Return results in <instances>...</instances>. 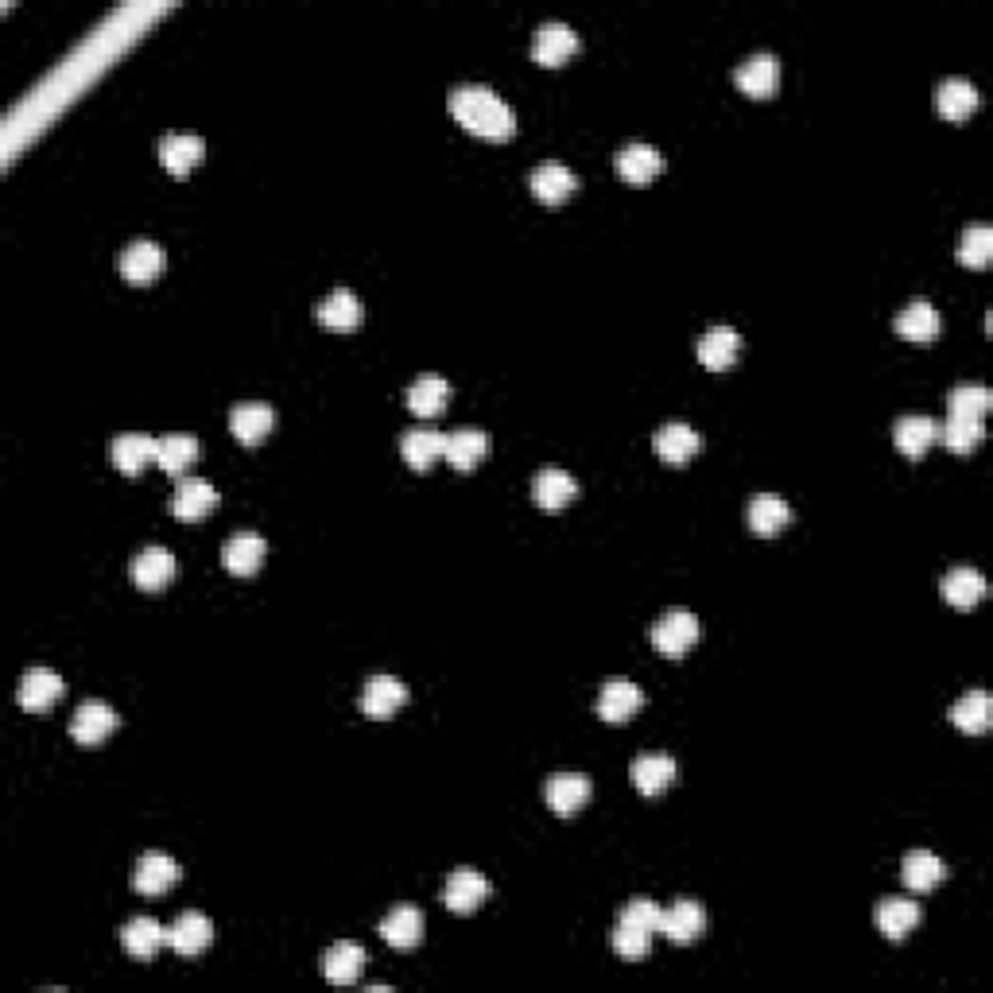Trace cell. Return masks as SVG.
<instances>
[{"label":"cell","instance_id":"6da1fadb","mask_svg":"<svg viewBox=\"0 0 993 993\" xmlns=\"http://www.w3.org/2000/svg\"><path fill=\"white\" fill-rule=\"evenodd\" d=\"M451 113L466 133L485 136V140H509L517 133V113L493 86L466 82L451 89Z\"/></svg>","mask_w":993,"mask_h":993},{"label":"cell","instance_id":"7a4b0ae2","mask_svg":"<svg viewBox=\"0 0 993 993\" xmlns=\"http://www.w3.org/2000/svg\"><path fill=\"white\" fill-rule=\"evenodd\" d=\"M695 641H699V617L691 610H668L652 625V644L672 659L687 656L695 648Z\"/></svg>","mask_w":993,"mask_h":993},{"label":"cell","instance_id":"3957f363","mask_svg":"<svg viewBox=\"0 0 993 993\" xmlns=\"http://www.w3.org/2000/svg\"><path fill=\"white\" fill-rule=\"evenodd\" d=\"M574 51H579V35H574L571 24H563V20H548V24L536 28L532 59L540 66H563Z\"/></svg>","mask_w":993,"mask_h":993},{"label":"cell","instance_id":"277c9868","mask_svg":"<svg viewBox=\"0 0 993 993\" xmlns=\"http://www.w3.org/2000/svg\"><path fill=\"white\" fill-rule=\"evenodd\" d=\"M163 245L159 241H148V237H136L125 245V253H120V276L128 279V284H151V279L163 272Z\"/></svg>","mask_w":993,"mask_h":993},{"label":"cell","instance_id":"5b68a950","mask_svg":"<svg viewBox=\"0 0 993 993\" xmlns=\"http://www.w3.org/2000/svg\"><path fill=\"white\" fill-rule=\"evenodd\" d=\"M183 877V869H179V862L171 858V854L163 851H148L140 862H136L133 869V885L136 892H148V897H159V892H168L171 885Z\"/></svg>","mask_w":993,"mask_h":993},{"label":"cell","instance_id":"8992f818","mask_svg":"<svg viewBox=\"0 0 993 993\" xmlns=\"http://www.w3.org/2000/svg\"><path fill=\"white\" fill-rule=\"evenodd\" d=\"M659 931H664L672 943H695V939L707 931V912H703L699 900L679 897L676 905L659 912Z\"/></svg>","mask_w":993,"mask_h":993},{"label":"cell","instance_id":"52a82bcc","mask_svg":"<svg viewBox=\"0 0 993 993\" xmlns=\"http://www.w3.org/2000/svg\"><path fill=\"white\" fill-rule=\"evenodd\" d=\"M113 730H117V710L102 699H86L71 718V738L82 741V746H97V741H105Z\"/></svg>","mask_w":993,"mask_h":993},{"label":"cell","instance_id":"ba28073f","mask_svg":"<svg viewBox=\"0 0 993 993\" xmlns=\"http://www.w3.org/2000/svg\"><path fill=\"white\" fill-rule=\"evenodd\" d=\"M644 695L641 687L633 684V679L625 676H613L602 684V695H598V715L605 718V722H628V718L641 710Z\"/></svg>","mask_w":993,"mask_h":993},{"label":"cell","instance_id":"9c48e42d","mask_svg":"<svg viewBox=\"0 0 993 993\" xmlns=\"http://www.w3.org/2000/svg\"><path fill=\"white\" fill-rule=\"evenodd\" d=\"M528 187H532V194L540 202L556 207V202L571 199L574 187H579V176H574L567 163H559V159H548V163H540V168L528 176Z\"/></svg>","mask_w":993,"mask_h":993},{"label":"cell","instance_id":"30bf717a","mask_svg":"<svg viewBox=\"0 0 993 993\" xmlns=\"http://www.w3.org/2000/svg\"><path fill=\"white\" fill-rule=\"evenodd\" d=\"M218 505V489L207 482V477H183L176 485V497H171V513L179 520H202L210 517Z\"/></svg>","mask_w":993,"mask_h":993},{"label":"cell","instance_id":"8fae6325","mask_svg":"<svg viewBox=\"0 0 993 993\" xmlns=\"http://www.w3.org/2000/svg\"><path fill=\"white\" fill-rule=\"evenodd\" d=\"M733 78H738L741 94H749V97H769L772 89H777V82H780V63H777V55H769V51H757V55L741 59L738 71H733Z\"/></svg>","mask_w":993,"mask_h":993},{"label":"cell","instance_id":"7c38bea8","mask_svg":"<svg viewBox=\"0 0 993 993\" xmlns=\"http://www.w3.org/2000/svg\"><path fill=\"white\" fill-rule=\"evenodd\" d=\"M571 497H579V482L563 466H543L532 477V501L540 509H563Z\"/></svg>","mask_w":993,"mask_h":993},{"label":"cell","instance_id":"4fadbf2b","mask_svg":"<svg viewBox=\"0 0 993 993\" xmlns=\"http://www.w3.org/2000/svg\"><path fill=\"white\" fill-rule=\"evenodd\" d=\"M485 897H489V881H485V877L477 874V869H469V866L454 869V874L446 877V885H443V900H446L451 912H474Z\"/></svg>","mask_w":993,"mask_h":993},{"label":"cell","instance_id":"5bb4252c","mask_svg":"<svg viewBox=\"0 0 993 993\" xmlns=\"http://www.w3.org/2000/svg\"><path fill=\"white\" fill-rule=\"evenodd\" d=\"M408 699V687L400 684L397 676H369L366 679V691H361V710L369 718H392Z\"/></svg>","mask_w":993,"mask_h":993},{"label":"cell","instance_id":"9a60e30c","mask_svg":"<svg viewBox=\"0 0 993 993\" xmlns=\"http://www.w3.org/2000/svg\"><path fill=\"white\" fill-rule=\"evenodd\" d=\"M59 695H63V676L51 668H28L24 676H20V707L24 710H47L59 703Z\"/></svg>","mask_w":993,"mask_h":993},{"label":"cell","instance_id":"2e32d148","mask_svg":"<svg viewBox=\"0 0 993 993\" xmlns=\"http://www.w3.org/2000/svg\"><path fill=\"white\" fill-rule=\"evenodd\" d=\"M210 939H214V923H210V916H207V912H194V908L179 912V920L168 928V943L176 947L179 954H199V951H207Z\"/></svg>","mask_w":993,"mask_h":993},{"label":"cell","instance_id":"e0dca14e","mask_svg":"<svg viewBox=\"0 0 993 993\" xmlns=\"http://www.w3.org/2000/svg\"><path fill=\"white\" fill-rule=\"evenodd\" d=\"M207 156V140L194 133H168L159 140V163L171 171V176H187V171Z\"/></svg>","mask_w":993,"mask_h":993},{"label":"cell","instance_id":"ac0fdd59","mask_svg":"<svg viewBox=\"0 0 993 993\" xmlns=\"http://www.w3.org/2000/svg\"><path fill=\"white\" fill-rule=\"evenodd\" d=\"M613 163H617V176L628 179V183H652V179L664 171V156H659L652 144H641V140L625 144Z\"/></svg>","mask_w":993,"mask_h":993},{"label":"cell","instance_id":"d6986e66","mask_svg":"<svg viewBox=\"0 0 993 993\" xmlns=\"http://www.w3.org/2000/svg\"><path fill=\"white\" fill-rule=\"evenodd\" d=\"M272 423H276V415H272V408L264 404V400H241V404H233V412H230L233 435H237L241 443H249V446L264 443V435L272 431Z\"/></svg>","mask_w":993,"mask_h":993},{"label":"cell","instance_id":"ffe728a7","mask_svg":"<svg viewBox=\"0 0 993 993\" xmlns=\"http://www.w3.org/2000/svg\"><path fill=\"white\" fill-rule=\"evenodd\" d=\"M543 795H548V803H551L556 815H574L579 807H587L590 780L582 777V772H556V777H548Z\"/></svg>","mask_w":993,"mask_h":993},{"label":"cell","instance_id":"44dd1931","mask_svg":"<svg viewBox=\"0 0 993 993\" xmlns=\"http://www.w3.org/2000/svg\"><path fill=\"white\" fill-rule=\"evenodd\" d=\"M176 579V556L168 548H144L133 559V582L140 590H163Z\"/></svg>","mask_w":993,"mask_h":993},{"label":"cell","instance_id":"7402d4cb","mask_svg":"<svg viewBox=\"0 0 993 993\" xmlns=\"http://www.w3.org/2000/svg\"><path fill=\"white\" fill-rule=\"evenodd\" d=\"M361 970H366V947L353 943V939H338V943L323 954V974L338 985L358 982Z\"/></svg>","mask_w":993,"mask_h":993},{"label":"cell","instance_id":"603a6c76","mask_svg":"<svg viewBox=\"0 0 993 993\" xmlns=\"http://www.w3.org/2000/svg\"><path fill=\"white\" fill-rule=\"evenodd\" d=\"M628 777H633L636 792L659 795L664 788L672 784V780H676V757H668V753H641L633 761V772H628Z\"/></svg>","mask_w":993,"mask_h":993},{"label":"cell","instance_id":"cb8c5ba5","mask_svg":"<svg viewBox=\"0 0 993 993\" xmlns=\"http://www.w3.org/2000/svg\"><path fill=\"white\" fill-rule=\"evenodd\" d=\"M489 451V435L482 427H458V431H446V446H443V458L458 469H474L477 462L485 458Z\"/></svg>","mask_w":993,"mask_h":993},{"label":"cell","instance_id":"d4e9b609","mask_svg":"<svg viewBox=\"0 0 993 993\" xmlns=\"http://www.w3.org/2000/svg\"><path fill=\"white\" fill-rule=\"evenodd\" d=\"M264 551H268L264 536H256V532H237V536H230V540H225V548H222V563H225V571H233V574H253L256 567L264 563Z\"/></svg>","mask_w":993,"mask_h":993},{"label":"cell","instance_id":"484cf974","mask_svg":"<svg viewBox=\"0 0 993 993\" xmlns=\"http://www.w3.org/2000/svg\"><path fill=\"white\" fill-rule=\"evenodd\" d=\"M939 307L931 299H912L905 310L897 315V330L908 338V342H931L939 335Z\"/></svg>","mask_w":993,"mask_h":993},{"label":"cell","instance_id":"4316f807","mask_svg":"<svg viewBox=\"0 0 993 993\" xmlns=\"http://www.w3.org/2000/svg\"><path fill=\"white\" fill-rule=\"evenodd\" d=\"M741 338L733 326H710L707 335L699 338V361L707 369H730L738 361Z\"/></svg>","mask_w":993,"mask_h":993},{"label":"cell","instance_id":"83f0119b","mask_svg":"<svg viewBox=\"0 0 993 993\" xmlns=\"http://www.w3.org/2000/svg\"><path fill=\"white\" fill-rule=\"evenodd\" d=\"M695 451H699V431L691 423H664L656 431V454L672 466H684Z\"/></svg>","mask_w":993,"mask_h":993},{"label":"cell","instance_id":"f1b7e54d","mask_svg":"<svg viewBox=\"0 0 993 993\" xmlns=\"http://www.w3.org/2000/svg\"><path fill=\"white\" fill-rule=\"evenodd\" d=\"M318 323L330 326V330H353L361 323V299L350 287H335L318 303Z\"/></svg>","mask_w":993,"mask_h":993},{"label":"cell","instance_id":"f546056e","mask_svg":"<svg viewBox=\"0 0 993 993\" xmlns=\"http://www.w3.org/2000/svg\"><path fill=\"white\" fill-rule=\"evenodd\" d=\"M788 520H792V505L784 497H777V493H757L749 501V528L757 536H777Z\"/></svg>","mask_w":993,"mask_h":993},{"label":"cell","instance_id":"4dcf8cb0","mask_svg":"<svg viewBox=\"0 0 993 993\" xmlns=\"http://www.w3.org/2000/svg\"><path fill=\"white\" fill-rule=\"evenodd\" d=\"M446 400H451V381H443V377H435V373H423L408 384V408H412L415 415H423V420L443 412Z\"/></svg>","mask_w":993,"mask_h":993},{"label":"cell","instance_id":"1f68e13d","mask_svg":"<svg viewBox=\"0 0 993 993\" xmlns=\"http://www.w3.org/2000/svg\"><path fill=\"white\" fill-rule=\"evenodd\" d=\"M892 439H897V446L908 454V458H920V454L939 439V423L931 420V415H900L897 427H892Z\"/></svg>","mask_w":993,"mask_h":993},{"label":"cell","instance_id":"d6a6232c","mask_svg":"<svg viewBox=\"0 0 993 993\" xmlns=\"http://www.w3.org/2000/svg\"><path fill=\"white\" fill-rule=\"evenodd\" d=\"M443 446H446V435L435 427H412V431H404V439H400L404 462L415 469H427L435 458H443Z\"/></svg>","mask_w":993,"mask_h":993},{"label":"cell","instance_id":"836d02e7","mask_svg":"<svg viewBox=\"0 0 993 993\" xmlns=\"http://www.w3.org/2000/svg\"><path fill=\"white\" fill-rule=\"evenodd\" d=\"M381 936L392 947H415L423 939V912L415 905H397L381 920Z\"/></svg>","mask_w":993,"mask_h":993},{"label":"cell","instance_id":"e575fe53","mask_svg":"<svg viewBox=\"0 0 993 993\" xmlns=\"http://www.w3.org/2000/svg\"><path fill=\"white\" fill-rule=\"evenodd\" d=\"M943 598L951 605H959V610H970V605H978L985 598V579L982 571H974V567H954V571L943 574Z\"/></svg>","mask_w":993,"mask_h":993},{"label":"cell","instance_id":"d590c367","mask_svg":"<svg viewBox=\"0 0 993 993\" xmlns=\"http://www.w3.org/2000/svg\"><path fill=\"white\" fill-rule=\"evenodd\" d=\"M120 939H125V947L136 954V959H148V954H156L159 947L168 943V928L159 920H151V916H133V920L120 928Z\"/></svg>","mask_w":993,"mask_h":993},{"label":"cell","instance_id":"8d00e7d4","mask_svg":"<svg viewBox=\"0 0 993 993\" xmlns=\"http://www.w3.org/2000/svg\"><path fill=\"white\" fill-rule=\"evenodd\" d=\"M916 923H920V905H916V900L885 897L881 905H877V928H881L889 939H905Z\"/></svg>","mask_w":993,"mask_h":993},{"label":"cell","instance_id":"74e56055","mask_svg":"<svg viewBox=\"0 0 993 993\" xmlns=\"http://www.w3.org/2000/svg\"><path fill=\"white\" fill-rule=\"evenodd\" d=\"M156 458V439L140 435V431H125V435L113 439V462H117L125 474H140L148 462Z\"/></svg>","mask_w":993,"mask_h":993},{"label":"cell","instance_id":"f35d334b","mask_svg":"<svg viewBox=\"0 0 993 993\" xmlns=\"http://www.w3.org/2000/svg\"><path fill=\"white\" fill-rule=\"evenodd\" d=\"M199 458V439L183 435V431H171V435H159L156 439V462L168 474H183L191 462Z\"/></svg>","mask_w":993,"mask_h":993},{"label":"cell","instance_id":"ab89813d","mask_svg":"<svg viewBox=\"0 0 993 993\" xmlns=\"http://www.w3.org/2000/svg\"><path fill=\"white\" fill-rule=\"evenodd\" d=\"M951 722L959 726L962 733H985L993 722V703L985 691H966L959 703L951 707Z\"/></svg>","mask_w":993,"mask_h":993},{"label":"cell","instance_id":"60d3db41","mask_svg":"<svg viewBox=\"0 0 993 993\" xmlns=\"http://www.w3.org/2000/svg\"><path fill=\"white\" fill-rule=\"evenodd\" d=\"M900 874H905L908 889L928 892V889H936V885L943 881L947 869H943V858H936L931 851H912L905 858V866H900Z\"/></svg>","mask_w":993,"mask_h":993},{"label":"cell","instance_id":"b9f144b4","mask_svg":"<svg viewBox=\"0 0 993 993\" xmlns=\"http://www.w3.org/2000/svg\"><path fill=\"white\" fill-rule=\"evenodd\" d=\"M974 105H978V89L970 78H947L943 86H939V113H943L947 120L970 117Z\"/></svg>","mask_w":993,"mask_h":993},{"label":"cell","instance_id":"7bdbcfd3","mask_svg":"<svg viewBox=\"0 0 993 993\" xmlns=\"http://www.w3.org/2000/svg\"><path fill=\"white\" fill-rule=\"evenodd\" d=\"M954 256H959L966 268H985L990 256H993V230L990 225H970V230H962Z\"/></svg>","mask_w":993,"mask_h":993},{"label":"cell","instance_id":"ee69618b","mask_svg":"<svg viewBox=\"0 0 993 993\" xmlns=\"http://www.w3.org/2000/svg\"><path fill=\"white\" fill-rule=\"evenodd\" d=\"M993 397L985 384H959V389H951V397H947V412L951 415H966V420H982L985 412H990Z\"/></svg>","mask_w":993,"mask_h":993},{"label":"cell","instance_id":"f6af8a7d","mask_svg":"<svg viewBox=\"0 0 993 993\" xmlns=\"http://www.w3.org/2000/svg\"><path fill=\"white\" fill-rule=\"evenodd\" d=\"M939 439L951 446L954 454H966L982 443V420H966V415H947V423H939Z\"/></svg>","mask_w":993,"mask_h":993},{"label":"cell","instance_id":"bcb514c9","mask_svg":"<svg viewBox=\"0 0 993 993\" xmlns=\"http://www.w3.org/2000/svg\"><path fill=\"white\" fill-rule=\"evenodd\" d=\"M648 943H652L648 931L628 923L625 916H617V923H613V951L625 954V959H641V954L648 951Z\"/></svg>","mask_w":993,"mask_h":993},{"label":"cell","instance_id":"7dc6e473","mask_svg":"<svg viewBox=\"0 0 993 993\" xmlns=\"http://www.w3.org/2000/svg\"><path fill=\"white\" fill-rule=\"evenodd\" d=\"M659 912H664V908H659L656 900H648V897H633L625 908H621V916H625L628 923H636V928H644L648 936H656L659 931Z\"/></svg>","mask_w":993,"mask_h":993}]
</instances>
